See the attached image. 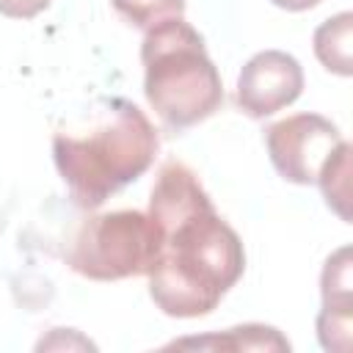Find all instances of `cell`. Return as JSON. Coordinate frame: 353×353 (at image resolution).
<instances>
[{"instance_id":"obj_8","label":"cell","mask_w":353,"mask_h":353,"mask_svg":"<svg viewBox=\"0 0 353 353\" xmlns=\"http://www.w3.org/2000/svg\"><path fill=\"white\" fill-rule=\"evenodd\" d=\"M350 28H353V14L342 11L331 19H325L317 30H314V55L317 61L334 72L347 77L350 69Z\"/></svg>"},{"instance_id":"obj_3","label":"cell","mask_w":353,"mask_h":353,"mask_svg":"<svg viewBox=\"0 0 353 353\" xmlns=\"http://www.w3.org/2000/svg\"><path fill=\"white\" fill-rule=\"evenodd\" d=\"M141 63L143 94L171 132H182L221 110V74L207 55L201 33L182 17L146 30Z\"/></svg>"},{"instance_id":"obj_10","label":"cell","mask_w":353,"mask_h":353,"mask_svg":"<svg viewBox=\"0 0 353 353\" xmlns=\"http://www.w3.org/2000/svg\"><path fill=\"white\" fill-rule=\"evenodd\" d=\"M113 8L135 28L149 30L165 19L185 14V0H110Z\"/></svg>"},{"instance_id":"obj_2","label":"cell","mask_w":353,"mask_h":353,"mask_svg":"<svg viewBox=\"0 0 353 353\" xmlns=\"http://www.w3.org/2000/svg\"><path fill=\"white\" fill-rule=\"evenodd\" d=\"M157 146V130L135 102L99 97L77 121L55 132L52 160L74 204L94 210L146 174Z\"/></svg>"},{"instance_id":"obj_7","label":"cell","mask_w":353,"mask_h":353,"mask_svg":"<svg viewBox=\"0 0 353 353\" xmlns=\"http://www.w3.org/2000/svg\"><path fill=\"white\" fill-rule=\"evenodd\" d=\"M323 309L317 314V339L325 350L345 353L350 347V248H339L325 259Z\"/></svg>"},{"instance_id":"obj_11","label":"cell","mask_w":353,"mask_h":353,"mask_svg":"<svg viewBox=\"0 0 353 353\" xmlns=\"http://www.w3.org/2000/svg\"><path fill=\"white\" fill-rule=\"evenodd\" d=\"M52 0H0V14L11 19H33L44 8H50Z\"/></svg>"},{"instance_id":"obj_9","label":"cell","mask_w":353,"mask_h":353,"mask_svg":"<svg viewBox=\"0 0 353 353\" xmlns=\"http://www.w3.org/2000/svg\"><path fill=\"white\" fill-rule=\"evenodd\" d=\"M317 185L323 190L325 204L342 221H350V210H347V201H350V143L347 141H342L339 149L325 160V165L317 176Z\"/></svg>"},{"instance_id":"obj_4","label":"cell","mask_w":353,"mask_h":353,"mask_svg":"<svg viewBox=\"0 0 353 353\" xmlns=\"http://www.w3.org/2000/svg\"><path fill=\"white\" fill-rule=\"evenodd\" d=\"M163 232L141 210H116L88 218L72 240L69 268L91 281L146 276L160 256Z\"/></svg>"},{"instance_id":"obj_12","label":"cell","mask_w":353,"mask_h":353,"mask_svg":"<svg viewBox=\"0 0 353 353\" xmlns=\"http://www.w3.org/2000/svg\"><path fill=\"white\" fill-rule=\"evenodd\" d=\"M270 3L279 6V8H284V11H306V8H314L323 0H270Z\"/></svg>"},{"instance_id":"obj_5","label":"cell","mask_w":353,"mask_h":353,"mask_svg":"<svg viewBox=\"0 0 353 353\" xmlns=\"http://www.w3.org/2000/svg\"><path fill=\"white\" fill-rule=\"evenodd\" d=\"M336 124L320 113H295L265 130V146L279 176L295 185L317 182L325 160L339 149Z\"/></svg>"},{"instance_id":"obj_1","label":"cell","mask_w":353,"mask_h":353,"mask_svg":"<svg viewBox=\"0 0 353 353\" xmlns=\"http://www.w3.org/2000/svg\"><path fill=\"white\" fill-rule=\"evenodd\" d=\"M149 218L163 232L160 256L146 273L154 306L168 317L210 314L245 270L237 232L215 212L196 171L182 160L160 165Z\"/></svg>"},{"instance_id":"obj_6","label":"cell","mask_w":353,"mask_h":353,"mask_svg":"<svg viewBox=\"0 0 353 353\" xmlns=\"http://www.w3.org/2000/svg\"><path fill=\"white\" fill-rule=\"evenodd\" d=\"M303 91V69L284 50H262L240 69L234 102L251 119H265L292 105Z\"/></svg>"}]
</instances>
